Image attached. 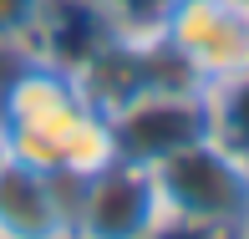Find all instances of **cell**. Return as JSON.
Instances as JSON below:
<instances>
[{
	"instance_id": "11",
	"label": "cell",
	"mask_w": 249,
	"mask_h": 239,
	"mask_svg": "<svg viewBox=\"0 0 249 239\" xmlns=\"http://www.w3.org/2000/svg\"><path fill=\"white\" fill-rule=\"evenodd\" d=\"M219 5H229L234 16H244V20H249V0H219Z\"/></svg>"
},
{
	"instance_id": "4",
	"label": "cell",
	"mask_w": 249,
	"mask_h": 239,
	"mask_svg": "<svg viewBox=\"0 0 249 239\" xmlns=\"http://www.w3.org/2000/svg\"><path fill=\"white\" fill-rule=\"evenodd\" d=\"M112 138H117V158L158 163L173 147L213 138V92L198 82L148 87L112 112Z\"/></svg>"
},
{
	"instance_id": "12",
	"label": "cell",
	"mask_w": 249,
	"mask_h": 239,
	"mask_svg": "<svg viewBox=\"0 0 249 239\" xmlns=\"http://www.w3.org/2000/svg\"><path fill=\"white\" fill-rule=\"evenodd\" d=\"M234 239H249V224H244V229H239V234H234Z\"/></svg>"
},
{
	"instance_id": "13",
	"label": "cell",
	"mask_w": 249,
	"mask_h": 239,
	"mask_svg": "<svg viewBox=\"0 0 249 239\" xmlns=\"http://www.w3.org/2000/svg\"><path fill=\"white\" fill-rule=\"evenodd\" d=\"M0 158H5V143H0Z\"/></svg>"
},
{
	"instance_id": "8",
	"label": "cell",
	"mask_w": 249,
	"mask_h": 239,
	"mask_svg": "<svg viewBox=\"0 0 249 239\" xmlns=\"http://www.w3.org/2000/svg\"><path fill=\"white\" fill-rule=\"evenodd\" d=\"M97 10L107 16L117 41H158L168 0H97Z\"/></svg>"
},
{
	"instance_id": "5",
	"label": "cell",
	"mask_w": 249,
	"mask_h": 239,
	"mask_svg": "<svg viewBox=\"0 0 249 239\" xmlns=\"http://www.w3.org/2000/svg\"><path fill=\"white\" fill-rule=\"evenodd\" d=\"M168 219L148 163L112 158L92 178L71 184V239H148Z\"/></svg>"
},
{
	"instance_id": "9",
	"label": "cell",
	"mask_w": 249,
	"mask_h": 239,
	"mask_svg": "<svg viewBox=\"0 0 249 239\" xmlns=\"http://www.w3.org/2000/svg\"><path fill=\"white\" fill-rule=\"evenodd\" d=\"M41 10H46V0H0V41L31 46L36 26H41Z\"/></svg>"
},
{
	"instance_id": "2",
	"label": "cell",
	"mask_w": 249,
	"mask_h": 239,
	"mask_svg": "<svg viewBox=\"0 0 249 239\" xmlns=\"http://www.w3.org/2000/svg\"><path fill=\"white\" fill-rule=\"evenodd\" d=\"M153 178L163 193V209L173 219L209 224V229L239 234L249 224V158L224 147L219 138H198L188 147H173L158 158Z\"/></svg>"
},
{
	"instance_id": "7",
	"label": "cell",
	"mask_w": 249,
	"mask_h": 239,
	"mask_svg": "<svg viewBox=\"0 0 249 239\" xmlns=\"http://www.w3.org/2000/svg\"><path fill=\"white\" fill-rule=\"evenodd\" d=\"M213 138L249 158V76L213 87Z\"/></svg>"
},
{
	"instance_id": "10",
	"label": "cell",
	"mask_w": 249,
	"mask_h": 239,
	"mask_svg": "<svg viewBox=\"0 0 249 239\" xmlns=\"http://www.w3.org/2000/svg\"><path fill=\"white\" fill-rule=\"evenodd\" d=\"M148 239H234V234L209 229V224H188V219H173V214H168V219L158 224V229H153Z\"/></svg>"
},
{
	"instance_id": "6",
	"label": "cell",
	"mask_w": 249,
	"mask_h": 239,
	"mask_svg": "<svg viewBox=\"0 0 249 239\" xmlns=\"http://www.w3.org/2000/svg\"><path fill=\"white\" fill-rule=\"evenodd\" d=\"M0 239H71V184L5 153L0 158Z\"/></svg>"
},
{
	"instance_id": "1",
	"label": "cell",
	"mask_w": 249,
	"mask_h": 239,
	"mask_svg": "<svg viewBox=\"0 0 249 239\" xmlns=\"http://www.w3.org/2000/svg\"><path fill=\"white\" fill-rule=\"evenodd\" d=\"M0 143L10 158H26L66 184H82L117 158L112 117L92 102L71 66L41 51L26 56L0 102Z\"/></svg>"
},
{
	"instance_id": "3",
	"label": "cell",
	"mask_w": 249,
	"mask_h": 239,
	"mask_svg": "<svg viewBox=\"0 0 249 239\" xmlns=\"http://www.w3.org/2000/svg\"><path fill=\"white\" fill-rule=\"evenodd\" d=\"M158 46L209 92L249 76V20L219 0H168Z\"/></svg>"
}]
</instances>
